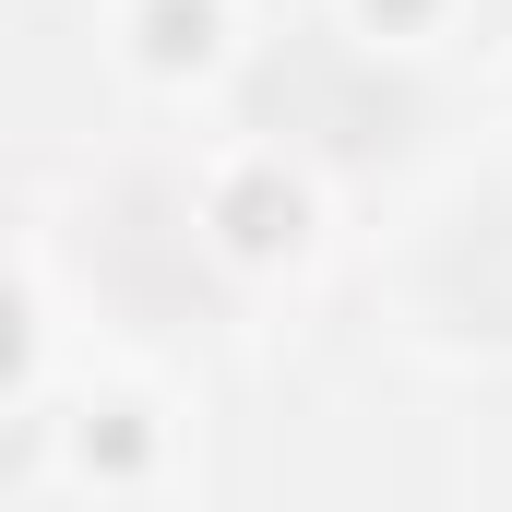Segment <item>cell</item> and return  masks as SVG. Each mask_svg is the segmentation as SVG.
Returning <instances> with one entry per match:
<instances>
[{"label": "cell", "mask_w": 512, "mask_h": 512, "mask_svg": "<svg viewBox=\"0 0 512 512\" xmlns=\"http://www.w3.org/2000/svg\"><path fill=\"white\" fill-rule=\"evenodd\" d=\"M441 298H453L465 322L512 334V203H501V215H477V227L441 251Z\"/></svg>", "instance_id": "obj_1"}]
</instances>
